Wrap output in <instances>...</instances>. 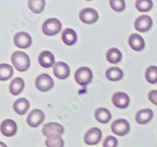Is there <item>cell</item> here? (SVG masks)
Here are the masks:
<instances>
[{"mask_svg":"<svg viewBox=\"0 0 157 147\" xmlns=\"http://www.w3.org/2000/svg\"><path fill=\"white\" fill-rule=\"evenodd\" d=\"M11 61H12L13 67L21 72L28 71L29 68H30V59H29V56L24 52L16 51L13 53Z\"/></svg>","mask_w":157,"mask_h":147,"instance_id":"1","label":"cell"},{"mask_svg":"<svg viewBox=\"0 0 157 147\" xmlns=\"http://www.w3.org/2000/svg\"><path fill=\"white\" fill-rule=\"evenodd\" d=\"M62 28V25L57 18L47 19L43 24V31L46 35L53 36L58 34Z\"/></svg>","mask_w":157,"mask_h":147,"instance_id":"2","label":"cell"},{"mask_svg":"<svg viewBox=\"0 0 157 147\" xmlns=\"http://www.w3.org/2000/svg\"><path fill=\"white\" fill-rule=\"evenodd\" d=\"M93 79V73L90 68L82 67L75 73V80L81 86H86Z\"/></svg>","mask_w":157,"mask_h":147,"instance_id":"3","label":"cell"},{"mask_svg":"<svg viewBox=\"0 0 157 147\" xmlns=\"http://www.w3.org/2000/svg\"><path fill=\"white\" fill-rule=\"evenodd\" d=\"M43 134L47 138L61 136L64 134V127L61 124L56 122L48 123L43 127Z\"/></svg>","mask_w":157,"mask_h":147,"instance_id":"4","label":"cell"},{"mask_svg":"<svg viewBox=\"0 0 157 147\" xmlns=\"http://www.w3.org/2000/svg\"><path fill=\"white\" fill-rule=\"evenodd\" d=\"M54 82L51 77L47 74H43L37 77L36 80V86L39 91L45 92L54 87Z\"/></svg>","mask_w":157,"mask_h":147,"instance_id":"5","label":"cell"},{"mask_svg":"<svg viewBox=\"0 0 157 147\" xmlns=\"http://www.w3.org/2000/svg\"><path fill=\"white\" fill-rule=\"evenodd\" d=\"M130 129L129 122L124 119H117L112 124V131L119 136H124L127 135Z\"/></svg>","mask_w":157,"mask_h":147,"instance_id":"6","label":"cell"},{"mask_svg":"<svg viewBox=\"0 0 157 147\" xmlns=\"http://www.w3.org/2000/svg\"><path fill=\"white\" fill-rule=\"evenodd\" d=\"M45 120V114L41 110L36 109L30 112L27 117V123L29 126L36 128L39 126Z\"/></svg>","mask_w":157,"mask_h":147,"instance_id":"7","label":"cell"},{"mask_svg":"<svg viewBox=\"0 0 157 147\" xmlns=\"http://www.w3.org/2000/svg\"><path fill=\"white\" fill-rule=\"evenodd\" d=\"M79 18L83 23L86 24H92L98 21L99 16L95 9L92 8H85L79 13Z\"/></svg>","mask_w":157,"mask_h":147,"instance_id":"8","label":"cell"},{"mask_svg":"<svg viewBox=\"0 0 157 147\" xmlns=\"http://www.w3.org/2000/svg\"><path fill=\"white\" fill-rule=\"evenodd\" d=\"M152 26V20L149 16L143 15L136 19L134 27L137 31L140 32H146L150 30Z\"/></svg>","mask_w":157,"mask_h":147,"instance_id":"9","label":"cell"},{"mask_svg":"<svg viewBox=\"0 0 157 147\" xmlns=\"http://www.w3.org/2000/svg\"><path fill=\"white\" fill-rule=\"evenodd\" d=\"M102 137V132L99 128H92L85 134L84 142L87 145H96L100 142Z\"/></svg>","mask_w":157,"mask_h":147,"instance_id":"10","label":"cell"},{"mask_svg":"<svg viewBox=\"0 0 157 147\" xmlns=\"http://www.w3.org/2000/svg\"><path fill=\"white\" fill-rule=\"evenodd\" d=\"M14 44L21 49H28L32 43V37L26 32H18L13 39Z\"/></svg>","mask_w":157,"mask_h":147,"instance_id":"11","label":"cell"},{"mask_svg":"<svg viewBox=\"0 0 157 147\" xmlns=\"http://www.w3.org/2000/svg\"><path fill=\"white\" fill-rule=\"evenodd\" d=\"M17 131L16 122L11 119H6L1 124V132L6 137L13 136Z\"/></svg>","mask_w":157,"mask_h":147,"instance_id":"12","label":"cell"},{"mask_svg":"<svg viewBox=\"0 0 157 147\" xmlns=\"http://www.w3.org/2000/svg\"><path fill=\"white\" fill-rule=\"evenodd\" d=\"M54 75L61 80L66 79L70 75V68L68 64L64 62H57L54 66Z\"/></svg>","mask_w":157,"mask_h":147,"instance_id":"13","label":"cell"},{"mask_svg":"<svg viewBox=\"0 0 157 147\" xmlns=\"http://www.w3.org/2000/svg\"><path fill=\"white\" fill-rule=\"evenodd\" d=\"M113 103L116 107L120 109H125L130 104V98L125 92H116L112 98Z\"/></svg>","mask_w":157,"mask_h":147,"instance_id":"14","label":"cell"},{"mask_svg":"<svg viewBox=\"0 0 157 147\" xmlns=\"http://www.w3.org/2000/svg\"><path fill=\"white\" fill-rule=\"evenodd\" d=\"M39 63L43 68H49L54 66L55 59L52 53L49 51H43L39 56Z\"/></svg>","mask_w":157,"mask_h":147,"instance_id":"15","label":"cell"},{"mask_svg":"<svg viewBox=\"0 0 157 147\" xmlns=\"http://www.w3.org/2000/svg\"><path fill=\"white\" fill-rule=\"evenodd\" d=\"M128 42L130 48L135 51H141L144 50L145 42L143 38L138 34H132L129 37Z\"/></svg>","mask_w":157,"mask_h":147,"instance_id":"16","label":"cell"},{"mask_svg":"<svg viewBox=\"0 0 157 147\" xmlns=\"http://www.w3.org/2000/svg\"><path fill=\"white\" fill-rule=\"evenodd\" d=\"M153 117V112L151 109H144L137 112L136 114V121L140 124H145L151 121Z\"/></svg>","mask_w":157,"mask_h":147,"instance_id":"17","label":"cell"},{"mask_svg":"<svg viewBox=\"0 0 157 147\" xmlns=\"http://www.w3.org/2000/svg\"><path fill=\"white\" fill-rule=\"evenodd\" d=\"M29 107H30V103H29V100L25 98H21V99H17L15 103H13V110L20 115L25 114Z\"/></svg>","mask_w":157,"mask_h":147,"instance_id":"18","label":"cell"},{"mask_svg":"<svg viewBox=\"0 0 157 147\" xmlns=\"http://www.w3.org/2000/svg\"><path fill=\"white\" fill-rule=\"evenodd\" d=\"M61 39L64 43L68 46H72L77 41L76 32L71 28L64 29L61 35Z\"/></svg>","mask_w":157,"mask_h":147,"instance_id":"19","label":"cell"},{"mask_svg":"<svg viewBox=\"0 0 157 147\" xmlns=\"http://www.w3.org/2000/svg\"><path fill=\"white\" fill-rule=\"evenodd\" d=\"M25 88V82L21 78H16L11 82L10 85V92L13 96H18L22 92Z\"/></svg>","mask_w":157,"mask_h":147,"instance_id":"20","label":"cell"},{"mask_svg":"<svg viewBox=\"0 0 157 147\" xmlns=\"http://www.w3.org/2000/svg\"><path fill=\"white\" fill-rule=\"evenodd\" d=\"M95 118L98 122L101 124H107L112 119V114L108 109L101 107V108H98L95 111Z\"/></svg>","mask_w":157,"mask_h":147,"instance_id":"21","label":"cell"},{"mask_svg":"<svg viewBox=\"0 0 157 147\" xmlns=\"http://www.w3.org/2000/svg\"><path fill=\"white\" fill-rule=\"evenodd\" d=\"M106 78L112 82H117L123 78V72L120 68L113 67L106 71Z\"/></svg>","mask_w":157,"mask_h":147,"instance_id":"22","label":"cell"},{"mask_svg":"<svg viewBox=\"0 0 157 147\" xmlns=\"http://www.w3.org/2000/svg\"><path fill=\"white\" fill-rule=\"evenodd\" d=\"M106 58L111 64H118L122 60V53L118 49L112 48L107 52Z\"/></svg>","mask_w":157,"mask_h":147,"instance_id":"23","label":"cell"},{"mask_svg":"<svg viewBox=\"0 0 157 147\" xmlns=\"http://www.w3.org/2000/svg\"><path fill=\"white\" fill-rule=\"evenodd\" d=\"M13 69L10 65L7 64H2L0 65V80L6 81L13 76Z\"/></svg>","mask_w":157,"mask_h":147,"instance_id":"24","label":"cell"},{"mask_svg":"<svg viewBox=\"0 0 157 147\" xmlns=\"http://www.w3.org/2000/svg\"><path fill=\"white\" fill-rule=\"evenodd\" d=\"M46 6L45 0H30L29 1V7L35 13H40L43 11Z\"/></svg>","mask_w":157,"mask_h":147,"instance_id":"25","label":"cell"},{"mask_svg":"<svg viewBox=\"0 0 157 147\" xmlns=\"http://www.w3.org/2000/svg\"><path fill=\"white\" fill-rule=\"evenodd\" d=\"M145 78L151 84L157 83V67L150 66L145 71Z\"/></svg>","mask_w":157,"mask_h":147,"instance_id":"26","label":"cell"},{"mask_svg":"<svg viewBox=\"0 0 157 147\" xmlns=\"http://www.w3.org/2000/svg\"><path fill=\"white\" fill-rule=\"evenodd\" d=\"M136 8L140 12H148L150 9H152V1L151 0H137L135 2Z\"/></svg>","mask_w":157,"mask_h":147,"instance_id":"27","label":"cell"},{"mask_svg":"<svg viewBox=\"0 0 157 147\" xmlns=\"http://www.w3.org/2000/svg\"><path fill=\"white\" fill-rule=\"evenodd\" d=\"M45 143L47 147H64V140L61 136L48 138Z\"/></svg>","mask_w":157,"mask_h":147,"instance_id":"28","label":"cell"},{"mask_svg":"<svg viewBox=\"0 0 157 147\" xmlns=\"http://www.w3.org/2000/svg\"><path fill=\"white\" fill-rule=\"evenodd\" d=\"M111 7L116 12H122L125 9V2L123 0H111L109 2Z\"/></svg>","mask_w":157,"mask_h":147,"instance_id":"29","label":"cell"},{"mask_svg":"<svg viewBox=\"0 0 157 147\" xmlns=\"http://www.w3.org/2000/svg\"><path fill=\"white\" fill-rule=\"evenodd\" d=\"M118 140L116 137L109 135L106 137V138L104 141L103 147H117Z\"/></svg>","mask_w":157,"mask_h":147,"instance_id":"30","label":"cell"},{"mask_svg":"<svg viewBox=\"0 0 157 147\" xmlns=\"http://www.w3.org/2000/svg\"><path fill=\"white\" fill-rule=\"evenodd\" d=\"M148 99L154 105L157 106V90H152L148 93Z\"/></svg>","mask_w":157,"mask_h":147,"instance_id":"31","label":"cell"},{"mask_svg":"<svg viewBox=\"0 0 157 147\" xmlns=\"http://www.w3.org/2000/svg\"><path fill=\"white\" fill-rule=\"evenodd\" d=\"M0 145H1V147H7L6 145H5V144L3 143V142H0Z\"/></svg>","mask_w":157,"mask_h":147,"instance_id":"32","label":"cell"}]
</instances>
